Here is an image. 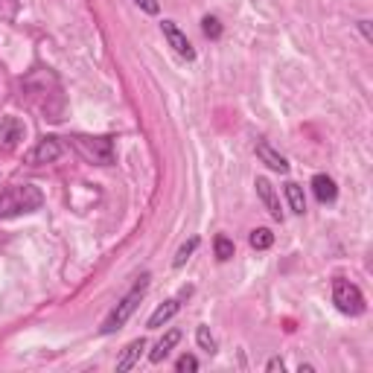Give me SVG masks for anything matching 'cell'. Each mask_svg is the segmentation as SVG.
Returning <instances> with one entry per match:
<instances>
[{
    "instance_id": "cell-8",
    "label": "cell",
    "mask_w": 373,
    "mask_h": 373,
    "mask_svg": "<svg viewBox=\"0 0 373 373\" xmlns=\"http://www.w3.org/2000/svg\"><path fill=\"white\" fill-rule=\"evenodd\" d=\"M24 122L18 120V117H3L0 120V143H3L6 149H12V146H18L21 140H24Z\"/></svg>"
},
{
    "instance_id": "cell-2",
    "label": "cell",
    "mask_w": 373,
    "mask_h": 373,
    "mask_svg": "<svg viewBox=\"0 0 373 373\" xmlns=\"http://www.w3.org/2000/svg\"><path fill=\"white\" fill-rule=\"evenodd\" d=\"M146 280H149V278L143 274L140 283H137V286L131 289V292H129V295L122 298V300L117 303V307H114V312L105 318V324H102V336H111V333H117V329H120V327L126 324L129 318L134 315V309L140 307V300H143V295H146Z\"/></svg>"
},
{
    "instance_id": "cell-13",
    "label": "cell",
    "mask_w": 373,
    "mask_h": 373,
    "mask_svg": "<svg viewBox=\"0 0 373 373\" xmlns=\"http://www.w3.org/2000/svg\"><path fill=\"white\" fill-rule=\"evenodd\" d=\"M181 309V303H178V298H172V300H167L163 307H158L155 312H152V318H149V329H158V327H163L170 321V318Z\"/></svg>"
},
{
    "instance_id": "cell-9",
    "label": "cell",
    "mask_w": 373,
    "mask_h": 373,
    "mask_svg": "<svg viewBox=\"0 0 373 373\" xmlns=\"http://www.w3.org/2000/svg\"><path fill=\"white\" fill-rule=\"evenodd\" d=\"M257 155H260V161L266 163L269 170H274V172H289V163H286V158H283L280 152L274 149L271 143L260 140V143H257Z\"/></svg>"
},
{
    "instance_id": "cell-18",
    "label": "cell",
    "mask_w": 373,
    "mask_h": 373,
    "mask_svg": "<svg viewBox=\"0 0 373 373\" xmlns=\"http://www.w3.org/2000/svg\"><path fill=\"white\" fill-rule=\"evenodd\" d=\"M196 248H199V239H190L187 245H181V248H178V254H175V269H181L184 262L190 260V254L196 251Z\"/></svg>"
},
{
    "instance_id": "cell-6",
    "label": "cell",
    "mask_w": 373,
    "mask_h": 373,
    "mask_svg": "<svg viewBox=\"0 0 373 373\" xmlns=\"http://www.w3.org/2000/svg\"><path fill=\"white\" fill-rule=\"evenodd\" d=\"M62 158V143L56 137H44V140H38V146L26 155V161L33 163V167H41V163H53Z\"/></svg>"
},
{
    "instance_id": "cell-12",
    "label": "cell",
    "mask_w": 373,
    "mask_h": 373,
    "mask_svg": "<svg viewBox=\"0 0 373 373\" xmlns=\"http://www.w3.org/2000/svg\"><path fill=\"white\" fill-rule=\"evenodd\" d=\"M178 341H181V333H178V329H170V333H167V336H163V338L155 344V350L149 353V362H155V365H158V362H163V358L170 356V350L175 347Z\"/></svg>"
},
{
    "instance_id": "cell-15",
    "label": "cell",
    "mask_w": 373,
    "mask_h": 373,
    "mask_svg": "<svg viewBox=\"0 0 373 373\" xmlns=\"http://www.w3.org/2000/svg\"><path fill=\"white\" fill-rule=\"evenodd\" d=\"M271 245H274V233H271L269 228L251 230V248H257V251H269Z\"/></svg>"
},
{
    "instance_id": "cell-14",
    "label": "cell",
    "mask_w": 373,
    "mask_h": 373,
    "mask_svg": "<svg viewBox=\"0 0 373 373\" xmlns=\"http://www.w3.org/2000/svg\"><path fill=\"white\" fill-rule=\"evenodd\" d=\"M286 199H289L292 213H298V216L307 213V199H303V190L298 184H286Z\"/></svg>"
},
{
    "instance_id": "cell-21",
    "label": "cell",
    "mask_w": 373,
    "mask_h": 373,
    "mask_svg": "<svg viewBox=\"0 0 373 373\" xmlns=\"http://www.w3.org/2000/svg\"><path fill=\"white\" fill-rule=\"evenodd\" d=\"M134 3L140 6L143 12H149V15H158V9H161V6H158V0H134Z\"/></svg>"
},
{
    "instance_id": "cell-19",
    "label": "cell",
    "mask_w": 373,
    "mask_h": 373,
    "mask_svg": "<svg viewBox=\"0 0 373 373\" xmlns=\"http://www.w3.org/2000/svg\"><path fill=\"white\" fill-rule=\"evenodd\" d=\"M201 30H204L207 38H219V35H222V24H219V18H210V15H207V18L201 21Z\"/></svg>"
},
{
    "instance_id": "cell-23",
    "label": "cell",
    "mask_w": 373,
    "mask_h": 373,
    "mask_svg": "<svg viewBox=\"0 0 373 373\" xmlns=\"http://www.w3.org/2000/svg\"><path fill=\"white\" fill-rule=\"evenodd\" d=\"M358 26H362V33H365V38L370 41V26H367V21H358Z\"/></svg>"
},
{
    "instance_id": "cell-4",
    "label": "cell",
    "mask_w": 373,
    "mask_h": 373,
    "mask_svg": "<svg viewBox=\"0 0 373 373\" xmlns=\"http://www.w3.org/2000/svg\"><path fill=\"white\" fill-rule=\"evenodd\" d=\"M333 300H336L338 312H344V315H362L365 312L362 289H358L356 283H350V280H336L333 283Z\"/></svg>"
},
{
    "instance_id": "cell-1",
    "label": "cell",
    "mask_w": 373,
    "mask_h": 373,
    "mask_svg": "<svg viewBox=\"0 0 373 373\" xmlns=\"http://www.w3.org/2000/svg\"><path fill=\"white\" fill-rule=\"evenodd\" d=\"M44 196L41 190L33 184H21V187H12L6 192H0V219H9V216H18V213H33L41 207Z\"/></svg>"
},
{
    "instance_id": "cell-11",
    "label": "cell",
    "mask_w": 373,
    "mask_h": 373,
    "mask_svg": "<svg viewBox=\"0 0 373 373\" xmlns=\"http://www.w3.org/2000/svg\"><path fill=\"white\" fill-rule=\"evenodd\" d=\"M312 192H315V199L321 204H329V201H336L338 187H336V181L329 175H315L312 178Z\"/></svg>"
},
{
    "instance_id": "cell-16",
    "label": "cell",
    "mask_w": 373,
    "mask_h": 373,
    "mask_svg": "<svg viewBox=\"0 0 373 373\" xmlns=\"http://www.w3.org/2000/svg\"><path fill=\"white\" fill-rule=\"evenodd\" d=\"M196 341H199V347H201V350L216 353V338L210 336V329H207V327H199V329H196Z\"/></svg>"
},
{
    "instance_id": "cell-22",
    "label": "cell",
    "mask_w": 373,
    "mask_h": 373,
    "mask_svg": "<svg viewBox=\"0 0 373 373\" xmlns=\"http://www.w3.org/2000/svg\"><path fill=\"white\" fill-rule=\"evenodd\" d=\"M283 367H286V365H283V358H271V362L266 365V370H271V373H274V370H280V373H283Z\"/></svg>"
},
{
    "instance_id": "cell-20",
    "label": "cell",
    "mask_w": 373,
    "mask_h": 373,
    "mask_svg": "<svg viewBox=\"0 0 373 373\" xmlns=\"http://www.w3.org/2000/svg\"><path fill=\"white\" fill-rule=\"evenodd\" d=\"M175 370H178V373H184V370H199V358H196V356H181V358L175 362Z\"/></svg>"
},
{
    "instance_id": "cell-10",
    "label": "cell",
    "mask_w": 373,
    "mask_h": 373,
    "mask_svg": "<svg viewBox=\"0 0 373 373\" xmlns=\"http://www.w3.org/2000/svg\"><path fill=\"white\" fill-rule=\"evenodd\" d=\"M143 350H146V338H134L126 350H122V356L117 358V370L120 373H126V370H131L137 362H140V356H143Z\"/></svg>"
},
{
    "instance_id": "cell-7",
    "label": "cell",
    "mask_w": 373,
    "mask_h": 373,
    "mask_svg": "<svg viewBox=\"0 0 373 373\" xmlns=\"http://www.w3.org/2000/svg\"><path fill=\"white\" fill-rule=\"evenodd\" d=\"M257 196L262 199V204H266V210L271 213V219H278V222H283L280 199H278V192H274V187H271L269 178H257Z\"/></svg>"
},
{
    "instance_id": "cell-17",
    "label": "cell",
    "mask_w": 373,
    "mask_h": 373,
    "mask_svg": "<svg viewBox=\"0 0 373 373\" xmlns=\"http://www.w3.org/2000/svg\"><path fill=\"white\" fill-rule=\"evenodd\" d=\"M213 248H216V260H230L233 257V242L228 239V237H216V242H213Z\"/></svg>"
},
{
    "instance_id": "cell-5",
    "label": "cell",
    "mask_w": 373,
    "mask_h": 373,
    "mask_svg": "<svg viewBox=\"0 0 373 373\" xmlns=\"http://www.w3.org/2000/svg\"><path fill=\"white\" fill-rule=\"evenodd\" d=\"M161 30H163V38L170 41V47L178 53V56L187 59V62L196 59V50H192V44L187 41V35L178 30V24H175V21H163V24H161Z\"/></svg>"
},
{
    "instance_id": "cell-3",
    "label": "cell",
    "mask_w": 373,
    "mask_h": 373,
    "mask_svg": "<svg viewBox=\"0 0 373 373\" xmlns=\"http://www.w3.org/2000/svg\"><path fill=\"white\" fill-rule=\"evenodd\" d=\"M73 146H76V152L88 163H96V167H111V163H114V140H111V137H85V134H76L73 137Z\"/></svg>"
}]
</instances>
